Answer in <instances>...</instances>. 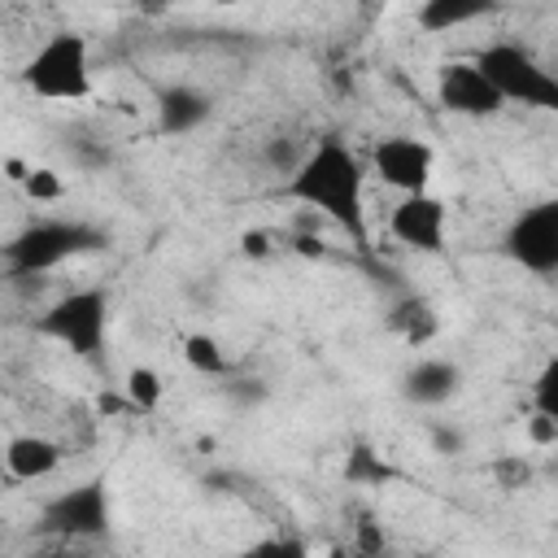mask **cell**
<instances>
[{
	"mask_svg": "<svg viewBox=\"0 0 558 558\" xmlns=\"http://www.w3.org/2000/svg\"><path fill=\"white\" fill-rule=\"evenodd\" d=\"M283 196L305 214L336 222L357 248H366V161L340 135H327L301 153L283 179Z\"/></svg>",
	"mask_w": 558,
	"mask_h": 558,
	"instance_id": "obj_1",
	"label": "cell"
},
{
	"mask_svg": "<svg viewBox=\"0 0 558 558\" xmlns=\"http://www.w3.org/2000/svg\"><path fill=\"white\" fill-rule=\"evenodd\" d=\"M105 244H109V235L83 218H39L0 244V262L13 279H31V275H48L74 257L100 253Z\"/></svg>",
	"mask_w": 558,
	"mask_h": 558,
	"instance_id": "obj_2",
	"label": "cell"
},
{
	"mask_svg": "<svg viewBox=\"0 0 558 558\" xmlns=\"http://www.w3.org/2000/svg\"><path fill=\"white\" fill-rule=\"evenodd\" d=\"M22 87L52 105H78L92 96V44L78 31H52L22 61Z\"/></svg>",
	"mask_w": 558,
	"mask_h": 558,
	"instance_id": "obj_3",
	"label": "cell"
},
{
	"mask_svg": "<svg viewBox=\"0 0 558 558\" xmlns=\"http://www.w3.org/2000/svg\"><path fill=\"white\" fill-rule=\"evenodd\" d=\"M471 61L488 78V87L501 96V105H523V109H545V113L558 109V78L527 44L493 39Z\"/></svg>",
	"mask_w": 558,
	"mask_h": 558,
	"instance_id": "obj_4",
	"label": "cell"
},
{
	"mask_svg": "<svg viewBox=\"0 0 558 558\" xmlns=\"http://www.w3.org/2000/svg\"><path fill=\"white\" fill-rule=\"evenodd\" d=\"M35 331L44 340H57L83 362H100L105 340H109V292L105 288H70L57 296L39 318Z\"/></svg>",
	"mask_w": 558,
	"mask_h": 558,
	"instance_id": "obj_5",
	"label": "cell"
},
{
	"mask_svg": "<svg viewBox=\"0 0 558 558\" xmlns=\"http://www.w3.org/2000/svg\"><path fill=\"white\" fill-rule=\"evenodd\" d=\"M39 527L61 541H105L113 532V501L100 475L61 488L39 506Z\"/></svg>",
	"mask_w": 558,
	"mask_h": 558,
	"instance_id": "obj_6",
	"label": "cell"
},
{
	"mask_svg": "<svg viewBox=\"0 0 558 558\" xmlns=\"http://www.w3.org/2000/svg\"><path fill=\"white\" fill-rule=\"evenodd\" d=\"M501 257L536 279H554L558 275V201H532L527 209H519L506 231H501Z\"/></svg>",
	"mask_w": 558,
	"mask_h": 558,
	"instance_id": "obj_7",
	"label": "cell"
},
{
	"mask_svg": "<svg viewBox=\"0 0 558 558\" xmlns=\"http://www.w3.org/2000/svg\"><path fill=\"white\" fill-rule=\"evenodd\" d=\"M388 240H397L410 253H427L440 257L449 244V205L436 192H414V196H397V205L384 218Z\"/></svg>",
	"mask_w": 558,
	"mask_h": 558,
	"instance_id": "obj_8",
	"label": "cell"
},
{
	"mask_svg": "<svg viewBox=\"0 0 558 558\" xmlns=\"http://www.w3.org/2000/svg\"><path fill=\"white\" fill-rule=\"evenodd\" d=\"M432 170H436V148L418 135H384L371 148V174L397 196L432 192Z\"/></svg>",
	"mask_w": 558,
	"mask_h": 558,
	"instance_id": "obj_9",
	"label": "cell"
},
{
	"mask_svg": "<svg viewBox=\"0 0 558 558\" xmlns=\"http://www.w3.org/2000/svg\"><path fill=\"white\" fill-rule=\"evenodd\" d=\"M436 105L453 118H497L506 109L471 57H453L436 65Z\"/></svg>",
	"mask_w": 558,
	"mask_h": 558,
	"instance_id": "obj_10",
	"label": "cell"
},
{
	"mask_svg": "<svg viewBox=\"0 0 558 558\" xmlns=\"http://www.w3.org/2000/svg\"><path fill=\"white\" fill-rule=\"evenodd\" d=\"M462 392V366L449 357H418L401 371V397L418 410H440Z\"/></svg>",
	"mask_w": 558,
	"mask_h": 558,
	"instance_id": "obj_11",
	"label": "cell"
},
{
	"mask_svg": "<svg viewBox=\"0 0 558 558\" xmlns=\"http://www.w3.org/2000/svg\"><path fill=\"white\" fill-rule=\"evenodd\" d=\"M0 458H4V475L13 484H39V480L61 471L65 449L52 436H44V432H13L0 445Z\"/></svg>",
	"mask_w": 558,
	"mask_h": 558,
	"instance_id": "obj_12",
	"label": "cell"
},
{
	"mask_svg": "<svg viewBox=\"0 0 558 558\" xmlns=\"http://www.w3.org/2000/svg\"><path fill=\"white\" fill-rule=\"evenodd\" d=\"M214 118V96L192 83H170L157 96V131L161 135H192Z\"/></svg>",
	"mask_w": 558,
	"mask_h": 558,
	"instance_id": "obj_13",
	"label": "cell"
},
{
	"mask_svg": "<svg viewBox=\"0 0 558 558\" xmlns=\"http://www.w3.org/2000/svg\"><path fill=\"white\" fill-rule=\"evenodd\" d=\"M384 327L392 336H401L405 349H427L440 336V314H436V305L427 296H401L384 314Z\"/></svg>",
	"mask_w": 558,
	"mask_h": 558,
	"instance_id": "obj_14",
	"label": "cell"
},
{
	"mask_svg": "<svg viewBox=\"0 0 558 558\" xmlns=\"http://www.w3.org/2000/svg\"><path fill=\"white\" fill-rule=\"evenodd\" d=\"M493 4L488 0H427L414 9V22L427 31V35H449L458 26H471L480 17H488Z\"/></svg>",
	"mask_w": 558,
	"mask_h": 558,
	"instance_id": "obj_15",
	"label": "cell"
},
{
	"mask_svg": "<svg viewBox=\"0 0 558 558\" xmlns=\"http://www.w3.org/2000/svg\"><path fill=\"white\" fill-rule=\"evenodd\" d=\"M179 353H183V362H187L196 375H205V379L231 375V357H227V349L218 344V336H209V331H187V336L179 340Z\"/></svg>",
	"mask_w": 558,
	"mask_h": 558,
	"instance_id": "obj_16",
	"label": "cell"
},
{
	"mask_svg": "<svg viewBox=\"0 0 558 558\" xmlns=\"http://www.w3.org/2000/svg\"><path fill=\"white\" fill-rule=\"evenodd\" d=\"M122 401L131 405V410H140V414H153V410H161V401H166V379H161V371H153V366H126V375H122Z\"/></svg>",
	"mask_w": 558,
	"mask_h": 558,
	"instance_id": "obj_17",
	"label": "cell"
},
{
	"mask_svg": "<svg viewBox=\"0 0 558 558\" xmlns=\"http://www.w3.org/2000/svg\"><path fill=\"white\" fill-rule=\"evenodd\" d=\"M22 196L35 201V205H57V201L65 196L61 170H52V166H31V174L22 179Z\"/></svg>",
	"mask_w": 558,
	"mask_h": 558,
	"instance_id": "obj_18",
	"label": "cell"
},
{
	"mask_svg": "<svg viewBox=\"0 0 558 558\" xmlns=\"http://www.w3.org/2000/svg\"><path fill=\"white\" fill-rule=\"evenodd\" d=\"M344 475H349V484H388V480H392V466H388L375 449L357 445V449L349 453V462H344Z\"/></svg>",
	"mask_w": 558,
	"mask_h": 558,
	"instance_id": "obj_19",
	"label": "cell"
},
{
	"mask_svg": "<svg viewBox=\"0 0 558 558\" xmlns=\"http://www.w3.org/2000/svg\"><path fill=\"white\" fill-rule=\"evenodd\" d=\"M231 558H314V554L301 536H262V541L235 549Z\"/></svg>",
	"mask_w": 558,
	"mask_h": 558,
	"instance_id": "obj_20",
	"label": "cell"
},
{
	"mask_svg": "<svg viewBox=\"0 0 558 558\" xmlns=\"http://www.w3.org/2000/svg\"><path fill=\"white\" fill-rule=\"evenodd\" d=\"M488 471H493V480H497L506 493H519V488H527V484L536 480V466H532V458H523V453H506V458H497Z\"/></svg>",
	"mask_w": 558,
	"mask_h": 558,
	"instance_id": "obj_21",
	"label": "cell"
},
{
	"mask_svg": "<svg viewBox=\"0 0 558 558\" xmlns=\"http://www.w3.org/2000/svg\"><path fill=\"white\" fill-rule=\"evenodd\" d=\"M532 410L558 418V357H545V366L532 384Z\"/></svg>",
	"mask_w": 558,
	"mask_h": 558,
	"instance_id": "obj_22",
	"label": "cell"
},
{
	"mask_svg": "<svg viewBox=\"0 0 558 558\" xmlns=\"http://www.w3.org/2000/svg\"><path fill=\"white\" fill-rule=\"evenodd\" d=\"M523 427H527V440H532V449H554L558 445V418H549V414H527L523 418Z\"/></svg>",
	"mask_w": 558,
	"mask_h": 558,
	"instance_id": "obj_23",
	"label": "cell"
},
{
	"mask_svg": "<svg viewBox=\"0 0 558 558\" xmlns=\"http://www.w3.org/2000/svg\"><path fill=\"white\" fill-rule=\"evenodd\" d=\"M240 253H244V257H253V262H262V257H270V253H275V235H270V231H262V227H248V231L240 235Z\"/></svg>",
	"mask_w": 558,
	"mask_h": 558,
	"instance_id": "obj_24",
	"label": "cell"
},
{
	"mask_svg": "<svg viewBox=\"0 0 558 558\" xmlns=\"http://www.w3.org/2000/svg\"><path fill=\"white\" fill-rule=\"evenodd\" d=\"M432 440H436L440 453H458V449H462V432H453V427H436Z\"/></svg>",
	"mask_w": 558,
	"mask_h": 558,
	"instance_id": "obj_25",
	"label": "cell"
},
{
	"mask_svg": "<svg viewBox=\"0 0 558 558\" xmlns=\"http://www.w3.org/2000/svg\"><path fill=\"white\" fill-rule=\"evenodd\" d=\"M0 170H4V179H9V183H17V187H22V179L31 174V166H26L22 157H4V166H0Z\"/></svg>",
	"mask_w": 558,
	"mask_h": 558,
	"instance_id": "obj_26",
	"label": "cell"
},
{
	"mask_svg": "<svg viewBox=\"0 0 558 558\" xmlns=\"http://www.w3.org/2000/svg\"><path fill=\"white\" fill-rule=\"evenodd\" d=\"M327 558H353V549H349V545H331Z\"/></svg>",
	"mask_w": 558,
	"mask_h": 558,
	"instance_id": "obj_27",
	"label": "cell"
},
{
	"mask_svg": "<svg viewBox=\"0 0 558 558\" xmlns=\"http://www.w3.org/2000/svg\"><path fill=\"white\" fill-rule=\"evenodd\" d=\"M26 558H61V554H26Z\"/></svg>",
	"mask_w": 558,
	"mask_h": 558,
	"instance_id": "obj_28",
	"label": "cell"
},
{
	"mask_svg": "<svg viewBox=\"0 0 558 558\" xmlns=\"http://www.w3.org/2000/svg\"><path fill=\"white\" fill-rule=\"evenodd\" d=\"M4 480H9V475H4V458H0V484H4Z\"/></svg>",
	"mask_w": 558,
	"mask_h": 558,
	"instance_id": "obj_29",
	"label": "cell"
},
{
	"mask_svg": "<svg viewBox=\"0 0 558 558\" xmlns=\"http://www.w3.org/2000/svg\"><path fill=\"white\" fill-rule=\"evenodd\" d=\"M379 558H397V554H379Z\"/></svg>",
	"mask_w": 558,
	"mask_h": 558,
	"instance_id": "obj_30",
	"label": "cell"
}]
</instances>
